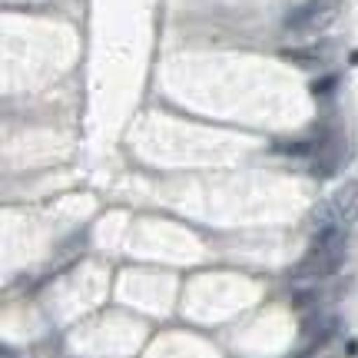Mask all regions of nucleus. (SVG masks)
<instances>
[{"label":"nucleus","instance_id":"f257e3e1","mask_svg":"<svg viewBox=\"0 0 358 358\" xmlns=\"http://www.w3.org/2000/svg\"><path fill=\"white\" fill-rule=\"evenodd\" d=\"M348 252V232L342 229V222H329L315 232V239L308 245V252L302 262L292 268L295 279H329L335 275Z\"/></svg>","mask_w":358,"mask_h":358},{"label":"nucleus","instance_id":"f03ea898","mask_svg":"<svg viewBox=\"0 0 358 358\" xmlns=\"http://www.w3.org/2000/svg\"><path fill=\"white\" fill-rule=\"evenodd\" d=\"M338 13V0H306L285 17V30L289 34H319L335 20Z\"/></svg>","mask_w":358,"mask_h":358},{"label":"nucleus","instance_id":"7ed1b4c3","mask_svg":"<svg viewBox=\"0 0 358 358\" xmlns=\"http://www.w3.org/2000/svg\"><path fill=\"white\" fill-rule=\"evenodd\" d=\"M282 57H285V60H292V64H299V66H319L322 64L319 50H285Z\"/></svg>","mask_w":358,"mask_h":358}]
</instances>
